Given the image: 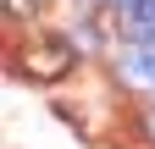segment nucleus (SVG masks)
I'll return each mask as SVG.
<instances>
[{
  "instance_id": "f257e3e1",
  "label": "nucleus",
  "mask_w": 155,
  "mask_h": 149,
  "mask_svg": "<svg viewBox=\"0 0 155 149\" xmlns=\"http://www.w3.org/2000/svg\"><path fill=\"white\" fill-rule=\"evenodd\" d=\"M67 66H72V50L61 44V39H45V44H33L28 55H22V72L33 83H55V78H67Z\"/></svg>"
},
{
  "instance_id": "f03ea898",
  "label": "nucleus",
  "mask_w": 155,
  "mask_h": 149,
  "mask_svg": "<svg viewBox=\"0 0 155 149\" xmlns=\"http://www.w3.org/2000/svg\"><path fill=\"white\" fill-rule=\"evenodd\" d=\"M122 33L133 44H155V0H139V6L122 11Z\"/></svg>"
},
{
  "instance_id": "7ed1b4c3",
  "label": "nucleus",
  "mask_w": 155,
  "mask_h": 149,
  "mask_svg": "<svg viewBox=\"0 0 155 149\" xmlns=\"http://www.w3.org/2000/svg\"><path fill=\"white\" fill-rule=\"evenodd\" d=\"M122 78H127L133 88H155V44H133V50H127Z\"/></svg>"
},
{
  "instance_id": "20e7f679",
  "label": "nucleus",
  "mask_w": 155,
  "mask_h": 149,
  "mask_svg": "<svg viewBox=\"0 0 155 149\" xmlns=\"http://www.w3.org/2000/svg\"><path fill=\"white\" fill-rule=\"evenodd\" d=\"M28 6H39V0H6V11H28Z\"/></svg>"
},
{
  "instance_id": "39448f33",
  "label": "nucleus",
  "mask_w": 155,
  "mask_h": 149,
  "mask_svg": "<svg viewBox=\"0 0 155 149\" xmlns=\"http://www.w3.org/2000/svg\"><path fill=\"white\" fill-rule=\"evenodd\" d=\"M111 6H122V11H127V6H139V0H111Z\"/></svg>"
},
{
  "instance_id": "423d86ee",
  "label": "nucleus",
  "mask_w": 155,
  "mask_h": 149,
  "mask_svg": "<svg viewBox=\"0 0 155 149\" xmlns=\"http://www.w3.org/2000/svg\"><path fill=\"white\" fill-rule=\"evenodd\" d=\"M150 138H155V110H150Z\"/></svg>"
}]
</instances>
